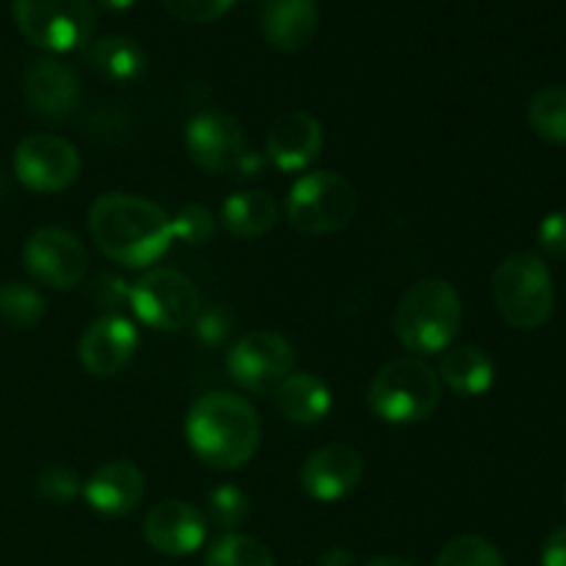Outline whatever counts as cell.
Segmentation results:
<instances>
[{
    "instance_id": "cell-1",
    "label": "cell",
    "mask_w": 566,
    "mask_h": 566,
    "mask_svg": "<svg viewBox=\"0 0 566 566\" xmlns=\"http://www.w3.org/2000/svg\"><path fill=\"white\" fill-rule=\"evenodd\" d=\"M88 232L99 252L125 269H144L166 254L175 235L158 202L136 193H103L88 208Z\"/></svg>"
},
{
    "instance_id": "cell-2",
    "label": "cell",
    "mask_w": 566,
    "mask_h": 566,
    "mask_svg": "<svg viewBox=\"0 0 566 566\" xmlns=\"http://www.w3.org/2000/svg\"><path fill=\"white\" fill-rule=\"evenodd\" d=\"M188 448L199 462L216 470H238L260 448V418L238 392H205L186 418Z\"/></svg>"
},
{
    "instance_id": "cell-3",
    "label": "cell",
    "mask_w": 566,
    "mask_h": 566,
    "mask_svg": "<svg viewBox=\"0 0 566 566\" xmlns=\"http://www.w3.org/2000/svg\"><path fill=\"white\" fill-rule=\"evenodd\" d=\"M392 329L403 348L415 354L446 352L462 329V298L448 280L426 276L398 302Z\"/></svg>"
},
{
    "instance_id": "cell-4",
    "label": "cell",
    "mask_w": 566,
    "mask_h": 566,
    "mask_svg": "<svg viewBox=\"0 0 566 566\" xmlns=\"http://www.w3.org/2000/svg\"><path fill=\"white\" fill-rule=\"evenodd\" d=\"M492 302L514 329H539L556 310V282L545 260L534 252H514L492 274Z\"/></svg>"
},
{
    "instance_id": "cell-5",
    "label": "cell",
    "mask_w": 566,
    "mask_h": 566,
    "mask_svg": "<svg viewBox=\"0 0 566 566\" xmlns=\"http://www.w3.org/2000/svg\"><path fill=\"white\" fill-rule=\"evenodd\" d=\"M442 381L431 365L418 357L392 359L370 379L368 403L385 423L409 426L429 420L440 407Z\"/></svg>"
},
{
    "instance_id": "cell-6",
    "label": "cell",
    "mask_w": 566,
    "mask_h": 566,
    "mask_svg": "<svg viewBox=\"0 0 566 566\" xmlns=\"http://www.w3.org/2000/svg\"><path fill=\"white\" fill-rule=\"evenodd\" d=\"M359 208L357 188L332 169L310 171L287 193L285 213L293 230L304 235H332L346 230Z\"/></svg>"
},
{
    "instance_id": "cell-7",
    "label": "cell",
    "mask_w": 566,
    "mask_h": 566,
    "mask_svg": "<svg viewBox=\"0 0 566 566\" xmlns=\"http://www.w3.org/2000/svg\"><path fill=\"white\" fill-rule=\"evenodd\" d=\"M17 31L44 53H75L97 28L92 0H14Z\"/></svg>"
},
{
    "instance_id": "cell-8",
    "label": "cell",
    "mask_w": 566,
    "mask_h": 566,
    "mask_svg": "<svg viewBox=\"0 0 566 566\" xmlns=\"http://www.w3.org/2000/svg\"><path fill=\"white\" fill-rule=\"evenodd\" d=\"M130 307L138 318L158 332H182L197 324L199 291L182 271L175 269H155L144 274L142 280L133 282L127 291Z\"/></svg>"
},
{
    "instance_id": "cell-9",
    "label": "cell",
    "mask_w": 566,
    "mask_h": 566,
    "mask_svg": "<svg viewBox=\"0 0 566 566\" xmlns=\"http://www.w3.org/2000/svg\"><path fill=\"white\" fill-rule=\"evenodd\" d=\"M296 368V352L280 332L252 329L235 340L227 354V370L241 390L274 392Z\"/></svg>"
},
{
    "instance_id": "cell-10",
    "label": "cell",
    "mask_w": 566,
    "mask_h": 566,
    "mask_svg": "<svg viewBox=\"0 0 566 566\" xmlns=\"http://www.w3.org/2000/svg\"><path fill=\"white\" fill-rule=\"evenodd\" d=\"M14 175L28 191L59 193L81 175V155L66 138L36 133L17 144Z\"/></svg>"
},
{
    "instance_id": "cell-11",
    "label": "cell",
    "mask_w": 566,
    "mask_h": 566,
    "mask_svg": "<svg viewBox=\"0 0 566 566\" xmlns=\"http://www.w3.org/2000/svg\"><path fill=\"white\" fill-rule=\"evenodd\" d=\"M22 263L28 274L44 287L70 291L86 276V249L64 227H42L22 247Z\"/></svg>"
},
{
    "instance_id": "cell-12",
    "label": "cell",
    "mask_w": 566,
    "mask_h": 566,
    "mask_svg": "<svg viewBox=\"0 0 566 566\" xmlns=\"http://www.w3.org/2000/svg\"><path fill=\"white\" fill-rule=\"evenodd\" d=\"M186 149L199 169L210 175H227L241 169L247 158L243 130L224 111H202L186 125Z\"/></svg>"
},
{
    "instance_id": "cell-13",
    "label": "cell",
    "mask_w": 566,
    "mask_h": 566,
    "mask_svg": "<svg viewBox=\"0 0 566 566\" xmlns=\"http://www.w3.org/2000/svg\"><path fill=\"white\" fill-rule=\"evenodd\" d=\"M365 473V462L357 448L352 446H324L304 459L298 470V486L310 501L335 503L352 495Z\"/></svg>"
},
{
    "instance_id": "cell-14",
    "label": "cell",
    "mask_w": 566,
    "mask_h": 566,
    "mask_svg": "<svg viewBox=\"0 0 566 566\" xmlns=\"http://www.w3.org/2000/svg\"><path fill=\"white\" fill-rule=\"evenodd\" d=\"M208 536V520L188 501H160L144 517V539L160 556L182 558L197 553Z\"/></svg>"
},
{
    "instance_id": "cell-15",
    "label": "cell",
    "mask_w": 566,
    "mask_h": 566,
    "mask_svg": "<svg viewBox=\"0 0 566 566\" xmlns=\"http://www.w3.org/2000/svg\"><path fill=\"white\" fill-rule=\"evenodd\" d=\"M138 348V332L122 315H103L81 335L77 357L92 376L108 379L122 374Z\"/></svg>"
},
{
    "instance_id": "cell-16",
    "label": "cell",
    "mask_w": 566,
    "mask_h": 566,
    "mask_svg": "<svg viewBox=\"0 0 566 566\" xmlns=\"http://www.w3.org/2000/svg\"><path fill=\"white\" fill-rule=\"evenodd\" d=\"M324 149V127L310 111L293 108L276 116L265 136V155L282 171H302Z\"/></svg>"
},
{
    "instance_id": "cell-17",
    "label": "cell",
    "mask_w": 566,
    "mask_h": 566,
    "mask_svg": "<svg viewBox=\"0 0 566 566\" xmlns=\"http://www.w3.org/2000/svg\"><path fill=\"white\" fill-rule=\"evenodd\" d=\"M25 99L33 114L44 119H64L75 111L77 97H81V83H77L75 70L53 55H42L28 64L25 77H22Z\"/></svg>"
},
{
    "instance_id": "cell-18",
    "label": "cell",
    "mask_w": 566,
    "mask_h": 566,
    "mask_svg": "<svg viewBox=\"0 0 566 566\" xmlns=\"http://www.w3.org/2000/svg\"><path fill=\"white\" fill-rule=\"evenodd\" d=\"M144 495H147V479H144L142 468L125 462V459L99 464L83 484L86 503L105 517H125V514L136 512Z\"/></svg>"
},
{
    "instance_id": "cell-19",
    "label": "cell",
    "mask_w": 566,
    "mask_h": 566,
    "mask_svg": "<svg viewBox=\"0 0 566 566\" xmlns=\"http://www.w3.org/2000/svg\"><path fill=\"white\" fill-rule=\"evenodd\" d=\"M318 0H265L260 28L265 42L280 53H298L313 42L318 31Z\"/></svg>"
},
{
    "instance_id": "cell-20",
    "label": "cell",
    "mask_w": 566,
    "mask_h": 566,
    "mask_svg": "<svg viewBox=\"0 0 566 566\" xmlns=\"http://www.w3.org/2000/svg\"><path fill=\"white\" fill-rule=\"evenodd\" d=\"M276 409L282 418L296 426H315L329 415L332 390L315 374H291L274 390Z\"/></svg>"
},
{
    "instance_id": "cell-21",
    "label": "cell",
    "mask_w": 566,
    "mask_h": 566,
    "mask_svg": "<svg viewBox=\"0 0 566 566\" xmlns=\"http://www.w3.org/2000/svg\"><path fill=\"white\" fill-rule=\"evenodd\" d=\"M437 376L459 396L475 398L495 385V363L479 346H451L442 352Z\"/></svg>"
},
{
    "instance_id": "cell-22",
    "label": "cell",
    "mask_w": 566,
    "mask_h": 566,
    "mask_svg": "<svg viewBox=\"0 0 566 566\" xmlns=\"http://www.w3.org/2000/svg\"><path fill=\"white\" fill-rule=\"evenodd\" d=\"M276 219H280V205H276V199L269 191H260V188H247V191L232 193L221 205V224H224V230L230 235L243 238V241H252V238L271 232Z\"/></svg>"
},
{
    "instance_id": "cell-23",
    "label": "cell",
    "mask_w": 566,
    "mask_h": 566,
    "mask_svg": "<svg viewBox=\"0 0 566 566\" xmlns=\"http://www.w3.org/2000/svg\"><path fill=\"white\" fill-rule=\"evenodd\" d=\"M86 61L99 75L114 83L136 81L147 70V53H144L142 44L133 36H122V33H111V36L86 44Z\"/></svg>"
},
{
    "instance_id": "cell-24",
    "label": "cell",
    "mask_w": 566,
    "mask_h": 566,
    "mask_svg": "<svg viewBox=\"0 0 566 566\" xmlns=\"http://www.w3.org/2000/svg\"><path fill=\"white\" fill-rule=\"evenodd\" d=\"M528 125L551 144H566V86H545L531 97Z\"/></svg>"
},
{
    "instance_id": "cell-25",
    "label": "cell",
    "mask_w": 566,
    "mask_h": 566,
    "mask_svg": "<svg viewBox=\"0 0 566 566\" xmlns=\"http://www.w3.org/2000/svg\"><path fill=\"white\" fill-rule=\"evenodd\" d=\"M205 566H276L263 542L247 534H224L210 545Z\"/></svg>"
},
{
    "instance_id": "cell-26",
    "label": "cell",
    "mask_w": 566,
    "mask_h": 566,
    "mask_svg": "<svg viewBox=\"0 0 566 566\" xmlns=\"http://www.w3.org/2000/svg\"><path fill=\"white\" fill-rule=\"evenodd\" d=\"M44 318V296L28 282L0 285V321L14 329H28Z\"/></svg>"
},
{
    "instance_id": "cell-27",
    "label": "cell",
    "mask_w": 566,
    "mask_h": 566,
    "mask_svg": "<svg viewBox=\"0 0 566 566\" xmlns=\"http://www.w3.org/2000/svg\"><path fill=\"white\" fill-rule=\"evenodd\" d=\"M434 566H506V562H503L501 551L490 539L464 534L442 547Z\"/></svg>"
},
{
    "instance_id": "cell-28",
    "label": "cell",
    "mask_w": 566,
    "mask_h": 566,
    "mask_svg": "<svg viewBox=\"0 0 566 566\" xmlns=\"http://www.w3.org/2000/svg\"><path fill=\"white\" fill-rule=\"evenodd\" d=\"M208 514L221 531L235 534V528H241L249 517L247 492L238 490L235 484L216 486V490L208 495Z\"/></svg>"
},
{
    "instance_id": "cell-29",
    "label": "cell",
    "mask_w": 566,
    "mask_h": 566,
    "mask_svg": "<svg viewBox=\"0 0 566 566\" xmlns=\"http://www.w3.org/2000/svg\"><path fill=\"white\" fill-rule=\"evenodd\" d=\"M36 492L50 503H70L83 492V481L70 464H48L36 475Z\"/></svg>"
},
{
    "instance_id": "cell-30",
    "label": "cell",
    "mask_w": 566,
    "mask_h": 566,
    "mask_svg": "<svg viewBox=\"0 0 566 566\" xmlns=\"http://www.w3.org/2000/svg\"><path fill=\"white\" fill-rule=\"evenodd\" d=\"M216 232V219L202 205H186L180 213L171 219V235L182 243H205Z\"/></svg>"
},
{
    "instance_id": "cell-31",
    "label": "cell",
    "mask_w": 566,
    "mask_h": 566,
    "mask_svg": "<svg viewBox=\"0 0 566 566\" xmlns=\"http://www.w3.org/2000/svg\"><path fill=\"white\" fill-rule=\"evenodd\" d=\"M160 6L177 20L208 25V22L221 20L235 6V0H160Z\"/></svg>"
},
{
    "instance_id": "cell-32",
    "label": "cell",
    "mask_w": 566,
    "mask_h": 566,
    "mask_svg": "<svg viewBox=\"0 0 566 566\" xmlns=\"http://www.w3.org/2000/svg\"><path fill=\"white\" fill-rule=\"evenodd\" d=\"M536 241L551 258H566V210H553L542 219Z\"/></svg>"
},
{
    "instance_id": "cell-33",
    "label": "cell",
    "mask_w": 566,
    "mask_h": 566,
    "mask_svg": "<svg viewBox=\"0 0 566 566\" xmlns=\"http://www.w3.org/2000/svg\"><path fill=\"white\" fill-rule=\"evenodd\" d=\"M542 566H566V525L553 531L542 545Z\"/></svg>"
},
{
    "instance_id": "cell-34",
    "label": "cell",
    "mask_w": 566,
    "mask_h": 566,
    "mask_svg": "<svg viewBox=\"0 0 566 566\" xmlns=\"http://www.w3.org/2000/svg\"><path fill=\"white\" fill-rule=\"evenodd\" d=\"M318 566H354V562L346 551H340V547H332V551H326L324 556H321Z\"/></svg>"
},
{
    "instance_id": "cell-35",
    "label": "cell",
    "mask_w": 566,
    "mask_h": 566,
    "mask_svg": "<svg viewBox=\"0 0 566 566\" xmlns=\"http://www.w3.org/2000/svg\"><path fill=\"white\" fill-rule=\"evenodd\" d=\"M365 566H415L407 558H398V556H379V558H370Z\"/></svg>"
},
{
    "instance_id": "cell-36",
    "label": "cell",
    "mask_w": 566,
    "mask_h": 566,
    "mask_svg": "<svg viewBox=\"0 0 566 566\" xmlns=\"http://www.w3.org/2000/svg\"><path fill=\"white\" fill-rule=\"evenodd\" d=\"M97 3L108 11H127L136 0H97Z\"/></svg>"
},
{
    "instance_id": "cell-37",
    "label": "cell",
    "mask_w": 566,
    "mask_h": 566,
    "mask_svg": "<svg viewBox=\"0 0 566 566\" xmlns=\"http://www.w3.org/2000/svg\"><path fill=\"white\" fill-rule=\"evenodd\" d=\"M564 497H566V481H564Z\"/></svg>"
}]
</instances>
